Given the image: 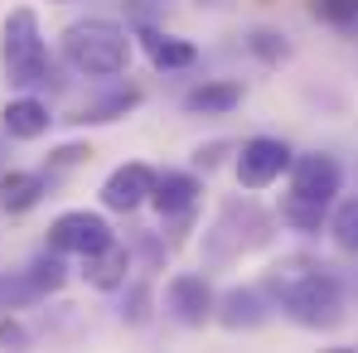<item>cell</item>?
Listing matches in <instances>:
<instances>
[{"label":"cell","instance_id":"cell-1","mask_svg":"<svg viewBox=\"0 0 358 353\" xmlns=\"http://www.w3.org/2000/svg\"><path fill=\"white\" fill-rule=\"evenodd\" d=\"M266 295L300 329H334L344 319V276L315 257H281L266 271Z\"/></svg>","mask_w":358,"mask_h":353},{"label":"cell","instance_id":"cell-2","mask_svg":"<svg viewBox=\"0 0 358 353\" xmlns=\"http://www.w3.org/2000/svg\"><path fill=\"white\" fill-rule=\"evenodd\" d=\"M63 59L83 78H121L131 68V29L117 20H78L63 29Z\"/></svg>","mask_w":358,"mask_h":353},{"label":"cell","instance_id":"cell-3","mask_svg":"<svg viewBox=\"0 0 358 353\" xmlns=\"http://www.w3.org/2000/svg\"><path fill=\"white\" fill-rule=\"evenodd\" d=\"M0 63L10 87H39L49 82V44L39 29V15L29 5H15L0 24Z\"/></svg>","mask_w":358,"mask_h":353},{"label":"cell","instance_id":"cell-4","mask_svg":"<svg viewBox=\"0 0 358 353\" xmlns=\"http://www.w3.org/2000/svg\"><path fill=\"white\" fill-rule=\"evenodd\" d=\"M271 237V213H262L252 199H228L213 218V228L203 233V261L208 266H233L252 247H262Z\"/></svg>","mask_w":358,"mask_h":353},{"label":"cell","instance_id":"cell-5","mask_svg":"<svg viewBox=\"0 0 358 353\" xmlns=\"http://www.w3.org/2000/svg\"><path fill=\"white\" fill-rule=\"evenodd\" d=\"M68 286V266H63L59 252H44L34 257L24 271H10L0 281V310H24V305H39L49 295H59Z\"/></svg>","mask_w":358,"mask_h":353},{"label":"cell","instance_id":"cell-6","mask_svg":"<svg viewBox=\"0 0 358 353\" xmlns=\"http://www.w3.org/2000/svg\"><path fill=\"white\" fill-rule=\"evenodd\" d=\"M291 145L281 141V136H252V141H242L238 145V184L247 194H262V189H271L276 179L291 170Z\"/></svg>","mask_w":358,"mask_h":353},{"label":"cell","instance_id":"cell-7","mask_svg":"<svg viewBox=\"0 0 358 353\" xmlns=\"http://www.w3.org/2000/svg\"><path fill=\"white\" fill-rule=\"evenodd\" d=\"M112 237L117 233H112V223H107L102 213L68 208V213H59V218L49 223V252H59V257H92V252H102Z\"/></svg>","mask_w":358,"mask_h":353},{"label":"cell","instance_id":"cell-8","mask_svg":"<svg viewBox=\"0 0 358 353\" xmlns=\"http://www.w3.org/2000/svg\"><path fill=\"white\" fill-rule=\"evenodd\" d=\"M291 194L300 199H315V203H334L339 189H344V165L324 150H310V155H291Z\"/></svg>","mask_w":358,"mask_h":353},{"label":"cell","instance_id":"cell-9","mask_svg":"<svg viewBox=\"0 0 358 353\" xmlns=\"http://www.w3.org/2000/svg\"><path fill=\"white\" fill-rule=\"evenodd\" d=\"M199 194H203V184L194 170H165L150 184V208L160 213V223H189L199 208Z\"/></svg>","mask_w":358,"mask_h":353},{"label":"cell","instance_id":"cell-10","mask_svg":"<svg viewBox=\"0 0 358 353\" xmlns=\"http://www.w3.org/2000/svg\"><path fill=\"white\" fill-rule=\"evenodd\" d=\"M165 305H170L175 324H184V329H203V324L213 319V286H208L199 271H184V276L170 281Z\"/></svg>","mask_w":358,"mask_h":353},{"label":"cell","instance_id":"cell-11","mask_svg":"<svg viewBox=\"0 0 358 353\" xmlns=\"http://www.w3.org/2000/svg\"><path fill=\"white\" fill-rule=\"evenodd\" d=\"M150 184H155V170L150 165H141V160H131V165H117L107 184H102V208H112V213H136V208H145L150 203Z\"/></svg>","mask_w":358,"mask_h":353},{"label":"cell","instance_id":"cell-12","mask_svg":"<svg viewBox=\"0 0 358 353\" xmlns=\"http://www.w3.org/2000/svg\"><path fill=\"white\" fill-rule=\"evenodd\" d=\"M266 295L252 291V286H238V291H228L223 300H213V319L223 324V329H233V334H242V329H262L266 324Z\"/></svg>","mask_w":358,"mask_h":353},{"label":"cell","instance_id":"cell-13","mask_svg":"<svg viewBox=\"0 0 358 353\" xmlns=\"http://www.w3.org/2000/svg\"><path fill=\"white\" fill-rule=\"evenodd\" d=\"M126 271H131V247L117 242V237H112L102 252L83 257V281H87L92 291H121V286H126Z\"/></svg>","mask_w":358,"mask_h":353},{"label":"cell","instance_id":"cell-14","mask_svg":"<svg viewBox=\"0 0 358 353\" xmlns=\"http://www.w3.org/2000/svg\"><path fill=\"white\" fill-rule=\"evenodd\" d=\"M49 121H54V112L39 97H10L0 112V126L10 141H39V136H49Z\"/></svg>","mask_w":358,"mask_h":353},{"label":"cell","instance_id":"cell-15","mask_svg":"<svg viewBox=\"0 0 358 353\" xmlns=\"http://www.w3.org/2000/svg\"><path fill=\"white\" fill-rule=\"evenodd\" d=\"M242 102V82L238 78H213V82H199L184 92V112L189 117H228Z\"/></svg>","mask_w":358,"mask_h":353},{"label":"cell","instance_id":"cell-16","mask_svg":"<svg viewBox=\"0 0 358 353\" xmlns=\"http://www.w3.org/2000/svg\"><path fill=\"white\" fill-rule=\"evenodd\" d=\"M49 194V170H10L0 175V213H29Z\"/></svg>","mask_w":358,"mask_h":353},{"label":"cell","instance_id":"cell-17","mask_svg":"<svg viewBox=\"0 0 358 353\" xmlns=\"http://www.w3.org/2000/svg\"><path fill=\"white\" fill-rule=\"evenodd\" d=\"M141 107V87H112V92H102V97H92L83 112H78V126H112V121H121V117H131Z\"/></svg>","mask_w":358,"mask_h":353},{"label":"cell","instance_id":"cell-18","mask_svg":"<svg viewBox=\"0 0 358 353\" xmlns=\"http://www.w3.org/2000/svg\"><path fill=\"white\" fill-rule=\"evenodd\" d=\"M141 44H145V54H150V63H155L160 73H179V68H194V63H199V49H194L189 39L160 34V29H141Z\"/></svg>","mask_w":358,"mask_h":353},{"label":"cell","instance_id":"cell-19","mask_svg":"<svg viewBox=\"0 0 358 353\" xmlns=\"http://www.w3.org/2000/svg\"><path fill=\"white\" fill-rule=\"evenodd\" d=\"M281 223L310 237V233H320V228L329 223V203H315V199H300V194H286V203H281Z\"/></svg>","mask_w":358,"mask_h":353},{"label":"cell","instance_id":"cell-20","mask_svg":"<svg viewBox=\"0 0 358 353\" xmlns=\"http://www.w3.org/2000/svg\"><path fill=\"white\" fill-rule=\"evenodd\" d=\"M329 237H334V247L339 252H349V257H358V194H349V199H339L334 203V213H329Z\"/></svg>","mask_w":358,"mask_h":353},{"label":"cell","instance_id":"cell-21","mask_svg":"<svg viewBox=\"0 0 358 353\" xmlns=\"http://www.w3.org/2000/svg\"><path fill=\"white\" fill-rule=\"evenodd\" d=\"M310 15L339 34H358V0H310Z\"/></svg>","mask_w":358,"mask_h":353},{"label":"cell","instance_id":"cell-22","mask_svg":"<svg viewBox=\"0 0 358 353\" xmlns=\"http://www.w3.org/2000/svg\"><path fill=\"white\" fill-rule=\"evenodd\" d=\"M247 49L262 63H271V68L291 59V44H286V34H276V29H252V34H247Z\"/></svg>","mask_w":358,"mask_h":353},{"label":"cell","instance_id":"cell-23","mask_svg":"<svg viewBox=\"0 0 358 353\" xmlns=\"http://www.w3.org/2000/svg\"><path fill=\"white\" fill-rule=\"evenodd\" d=\"M121 319H126L131 329L150 324V286H145V281H131V286H126V300H121Z\"/></svg>","mask_w":358,"mask_h":353},{"label":"cell","instance_id":"cell-24","mask_svg":"<svg viewBox=\"0 0 358 353\" xmlns=\"http://www.w3.org/2000/svg\"><path fill=\"white\" fill-rule=\"evenodd\" d=\"M83 160H92L87 145H59V150L49 155V175H54V170H73V165H83Z\"/></svg>","mask_w":358,"mask_h":353},{"label":"cell","instance_id":"cell-25","mask_svg":"<svg viewBox=\"0 0 358 353\" xmlns=\"http://www.w3.org/2000/svg\"><path fill=\"white\" fill-rule=\"evenodd\" d=\"M0 344H5V349H24V344H29V329H24L15 315H0Z\"/></svg>","mask_w":358,"mask_h":353},{"label":"cell","instance_id":"cell-26","mask_svg":"<svg viewBox=\"0 0 358 353\" xmlns=\"http://www.w3.org/2000/svg\"><path fill=\"white\" fill-rule=\"evenodd\" d=\"M136 247H141V257H145V266H165V242H160L155 233H145L141 242H136Z\"/></svg>","mask_w":358,"mask_h":353},{"label":"cell","instance_id":"cell-27","mask_svg":"<svg viewBox=\"0 0 358 353\" xmlns=\"http://www.w3.org/2000/svg\"><path fill=\"white\" fill-rule=\"evenodd\" d=\"M223 150H228L223 141H213V145H199V150H194V165H199V170H213V165L223 160Z\"/></svg>","mask_w":358,"mask_h":353},{"label":"cell","instance_id":"cell-28","mask_svg":"<svg viewBox=\"0 0 358 353\" xmlns=\"http://www.w3.org/2000/svg\"><path fill=\"white\" fill-rule=\"evenodd\" d=\"M59 5H68V0H59Z\"/></svg>","mask_w":358,"mask_h":353}]
</instances>
